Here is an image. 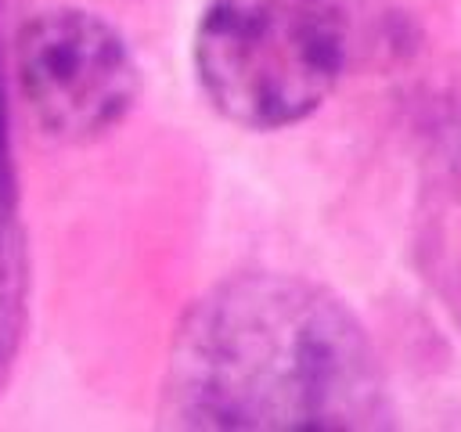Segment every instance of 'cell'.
Masks as SVG:
<instances>
[{"label": "cell", "instance_id": "6da1fadb", "mask_svg": "<svg viewBox=\"0 0 461 432\" xmlns=\"http://www.w3.org/2000/svg\"><path fill=\"white\" fill-rule=\"evenodd\" d=\"M162 414L209 432H342L393 421L385 371L357 313L292 274H238L180 320Z\"/></svg>", "mask_w": 461, "mask_h": 432}, {"label": "cell", "instance_id": "3957f363", "mask_svg": "<svg viewBox=\"0 0 461 432\" xmlns=\"http://www.w3.org/2000/svg\"><path fill=\"white\" fill-rule=\"evenodd\" d=\"M14 76L32 122L61 144L108 137L140 94L130 43L83 7L32 14L14 40Z\"/></svg>", "mask_w": 461, "mask_h": 432}, {"label": "cell", "instance_id": "7a4b0ae2", "mask_svg": "<svg viewBox=\"0 0 461 432\" xmlns=\"http://www.w3.org/2000/svg\"><path fill=\"white\" fill-rule=\"evenodd\" d=\"M191 54L198 86L223 119L285 130L335 90L346 18L335 0H209Z\"/></svg>", "mask_w": 461, "mask_h": 432}]
</instances>
